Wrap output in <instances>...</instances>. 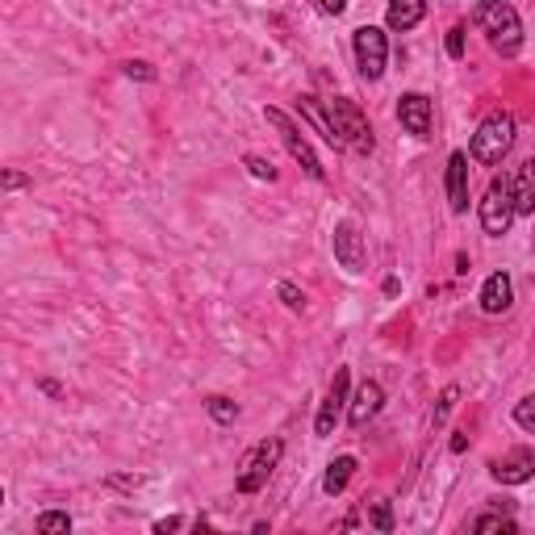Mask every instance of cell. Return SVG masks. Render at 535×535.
Returning <instances> with one entry per match:
<instances>
[{"label": "cell", "instance_id": "cell-1", "mask_svg": "<svg viewBox=\"0 0 535 535\" xmlns=\"http://www.w3.org/2000/svg\"><path fill=\"white\" fill-rule=\"evenodd\" d=\"M473 21H477V30L490 38L494 51L519 55V46H523V25H519V13L510 9V5H502V0H481L473 9Z\"/></svg>", "mask_w": 535, "mask_h": 535}, {"label": "cell", "instance_id": "cell-2", "mask_svg": "<svg viewBox=\"0 0 535 535\" xmlns=\"http://www.w3.org/2000/svg\"><path fill=\"white\" fill-rule=\"evenodd\" d=\"M327 117H330V126H335L343 146H351V151H360V155L372 151V126H368V117L360 114V105L356 101H348V96H330Z\"/></svg>", "mask_w": 535, "mask_h": 535}, {"label": "cell", "instance_id": "cell-3", "mask_svg": "<svg viewBox=\"0 0 535 535\" xmlns=\"http://www.w3.org/2000/svg\"><path fill=\"white\" fill-rule=\"evenodd\" d=\"M515 146V117L490 114L473 134V159L477 164H502V155Z\"/></svg>", "mask_w": 535, "mask_h": 535}, {"label": "cell", "instance_id": "cell-4", "mask_svg": "<svg viewBox=\"0 0 535 535\" xmlns=\"http://www.w3.org/2000/svg\"><path fill=\"white\" fill-rule=\"evenodd\" d=\"M280 456H285V443L280 439L256 443L247 452V460H243V473H238V494H259L268 485V477H272V469L280 464Z\"/></svg>", "mask_w": 535, "mask_h": 535}, {"label": "cell", "instance_id": "cell-5", "mask_svg": "<svg viewBox=\"0 0 535 535\" xmlns=\"http://www.w3.org/2000/svg\"><path fill=\"white\" fill-rule=\"evenodd\" d=\"M510 222H515L510 180H506V176H494V180H490V193L481 197V227H485V235L502 238L506 230H510Z\"/></svg>", "mask_w": 535, "mask_h": 535}, {"label": "cell", "instance_id": "cell-6", "mask_svg": "<svg viewBox=\"0 0 535 535\" xmlns=\"http://www.w3.org/2000/svg\"><path fill=\"white\" fill-rule=\"evenodd\" d=\"M264 117H268V122H272V126L280 130V143H285V146H288V155H293V159L301 164V172H306V176H314V180H322L327 172H322L318 155H314V146H309L306 138H301V130H298V126L288 122V114H280V109H264Z\"/></svg>", "mask_w": 535, "mask_h": 535}, {"label": "cell", "instance_id": "cell-7", "mask_svg": "<svg viewBox=\"0 0 535 535\" xmlns=\"http://www.w3.org/2000/svg\"><path fill=\"white\" fill-rule=\"evenodd\" d=\"M385 59H389V42L377 25H360L356 30V63H360L364 80H381L385 76Z\"/></svg>", "mask_w": 535, "mask_h": 535}, {"label": "cell", "instance_id": "cell-8", "mask_svg": "<svg viewBox=\"0 0 535 535\" xmlns=\"http://www.w3.org/2000/svg\"><path fill=\"white\" fill-rule=\"evenodd\" d=\"M330 243H335V259H339L348 272H364V264H368V247H364V235L356 230V222H339L335 235H330Z\"/></svg>", "mask_w": 535, "mask_h": 535}, {"label": "cell", "instance_id": "cell-9", "mask_svg": "<svg viewBox=\"0 0 535 535\" xmlns=\"http://www.w3.org/2000/svg\"><path fill=\"white\" fill-rule=\"evenodd\" d=\"M490 477H494L498 485H523L535 477V452L531 448H515V452L498 456L494 464H490Z\"/></svg>", "mask_w": 535, "mask_h": 535}, {"label": "cell", "instance_id": "cell-10", "mask_svg": "<svg viewBox=\"0 0 535 535\" xmlns=\"http://www.w3.org/2000/svg\"><path fill=\"white\" fill-rule=\"evenodd\" d=\"M348 385H351V372L348 368H335V381L327 389V401H322L318 419H314V431L318 435H330L335 431V422L343 419V406H348Z\"/></svg>", "mask_w": 535, "mask_h": 535}, {"label": "cell", "instance_id": "cell-11", "mask_svg": "<svg viewBox=\"0 0 535 535\" xmlns=\"http://www.w3.org/2000/svg\"><path fill=\"white\" fill-rule=\"evenodd\" d=\"M398 122L406 134H414V138H427L431 134V101L422 93H406L398 101Z\"/></svg>", "mask_w": 535, "mask_h": 535}, {"label": "cell", "instance_id": "cell-12", "mask_svg": "<svg viewBox=\"0 0 535 535\" xmlns=\"http://www.w3.org/2000/svg\"><path fill=\"white\" fill-rule=\"evenodd\" d=\"M381 406H385V389L377 381H364L348 406V422L351 427H368V422L381 414Z\"/></svg>", "mask_w": 535, "mask_h": 535}, {"label": "cell", "instance_id": "cell-13", "mask_svg": "<svg viewBox=\"0 0 535 535\" xmlns=\"http://www.w3.org/2000/svg\"><path fill=\"white\" fill-rule=\"evenodd\" d=\"M448 206H452V214L469 209V155L464 151H452V159H448Z\"/></svg>", "mask_w": 535, "mask_h": 535}, {"label": "cell", "instance_id": "cell-14", "mask_svg": "<svg viewBox=\"0 0 535 535\" xmlns=\"http://www.w3.org/2000/svg\"><path fill=\"white\" fill-rule=\"evenodd\" d=\"M510 197H515V214H535V159H523L510 176Z\"/></svg>", "mask_w": 535, "mask_h": 535}, {"label": "cell", "instance_id": "cell-15", "mask_svg": "<svg viewBox=\"0 0 535 535\" xmlns=\"http://www.w3.org/2000/svg\"><path fill=\"white\" fill-rule=\"evenodd\" d=\"M298 114H301V122L314 126L330 146H343L339 134H335V126H330V117H327V101H318V96H298Z\"/></svg>", "mask_w": 535, "mask_h": 535}, {"label": "cell", "instance_id": "cell-16", "mask_svg": "<svg viewBox=\"0 0 535 535\" xmlns=\"http://www.w3.org/2000/svg\"><path fill=\"white\" fill-rule=\"evenodd\" d=\"M510 301H515V285H510V277H506V272H494L481 288V309L485 314H502V309H510Z\"/></svg>", "mask_w": 535, "mask_h": 535}, {"label": "cell", "instance_id": "cell-17", "mask_svg": "<svg viewBox=\"0 0 535 535\" xmlns=\"http://www.w3.org/2000/svg\"><path fill=\"white\" fill-rule=\"evenodd\" d=\"M422 13H427V0H389L385 21H389V30H414L422 21Z\"/></svg>", "mask_w": 535, "mask_h": 535}, {"label": "cell", "instance_id": "cell-18", "mask_svg": "<svg viewBox=\"0 0 535 535\" xmlns=\"http://www.w3.org/2000/svg\"><path fill=\"white\" fill-rule=\"evenodd\" d=\"M351 477H356V456H339V460L327 464V473H322V490L335 498V494H343V490H348Z\"/></svg>", "mask_w": 535, "mask_h": 535}, {"label": "cell", "instance_id": "cell-19", "mask_svg": "<svg viewBox=\"0 0 535 535\" xmlns=\"http://www.w3.org/2000/svg\"><path fill=\"white\" fill-rule=\"evenodd\" d=\"M473 531L477 535H498V531L515 535L519 527H515V519H510V515H481V519H473Z\"/></svg>", "mask_w": 535, "mask_h": 535}, {"label": "cell", "instance_id": "cell-20", "mask_svg": "<svg viewBox=\"0 0 535 535\" xmlns=\"http://www.w3.org/2000/svg\"><path fill=\"white\" fill-rule=\"evenodd\" d=\"M206 410H209V419H214V422H222V427L238 419V406H235V401H230V398H222V393L206 401Z\"/></svg>", "mask_w": 535, "mask_h": 535}, {"label": "cell", "instance_id": "cell-21", "mask_svg": "<svg viewBox=\"0 0 535 535\" xmlns=\"http://www.w3.org/2000/svg\"><path fill=\"white\" fill-rule=\"evenodd\" d=\"M38 531H42V535L72 531V515H63V510H46V515H38Z\"/></svg>", "mask_w": 535, "mask_h": 535}, {"label": "cell", "instance_id": "cell-22", "mask_svg": "<svg viewBox=\"0 0 535 535\" xmlns=\"http://www.w3.org/2000/svg\"><path fill=\"white\" fill-rule=\"evenodd\" d=\"M243 167H247L256 180H277V167H272V159H264V155H247Z\"/></svg>", "mask_w": 535, "mask_h": 535}, {"label": "cell", "instance_id": "cell-23", "mask_svg": "<svg viewBox=\"0 0 535 535\" xmlns=\"http://www.w3.org/2000/svg\"><path fill=\"white\" fill-rule=\"evenodd\" d=\"M515 422L523 427L527 435H535V393H531V398H523V401L515 406Z\"/></svg>", "mask_w": 535, "mask_h": 535}, {"label": "cell", "instance_id": "cell-24", "mask_svg": "<svg viewBox=\"0 0 535 535\" xmlns=\"http://www.w3.org/2000/svg\"><path fill=\"white\" fill-rule=\"evenodd\" d=\"M456 398H460V389H456V385H448V389H443V393H439V406H435V427H439V422H443V419H448V414H452Z\"/></svg>", "mask_w": 535, "mask_h": 535}, {"label": "cell", "instance_id": "cell-25", "mask_svg": "<svg viewBox=\"0 0 535 535\" xmlns=\"http://www.w3.org/2000/svg\"><path fill=\"white\" fill-rule=\"evenodd\" d=\"M372 527H377V531H393V510H389V502H372Z\"/></svg>", "mask_w": 535, "mask_h": 535}, {"label": "cell", "instance_id": "cell-26", "mask_svg": "<svg viewBox=\"0 0 535 535\" xmlns=\"http://www.w3.org/2000/svg\"><path fill=\"white\" fill-rule=\"evenodd\" d=\"M448 55H452V59H464V25H452V30H448Z\"/></svg>", "mask_w": 535, "mask_h": 535}, {"label": "cell", "instance_id": "cell-27", "mask_svg": "<svg viewBox=\"0 0 535 535\" xmlns=\"http://www.w3.org/2000/svg\"><path fill=\"white\" fill-rule=\"evenodd\" d=\"M280 301H285L288 309H306V298H301L293 285H280Z\"/></svg>", "mask_w": 535, "mask_h": 535}, {"label": "cell", "instance_id": "cell-28", "mask_svg": "<svg viewBox=\"0 0 535 535\" xmlns=\"http://www.w3.org/2000/svg\"><path fill=\"white\" fill-rule=\"evenodd\" d=\"M126 76H138V80H155L151 63H126Z\"/></svg>", "mask_w": 535, "mask_h": 535}, {"label": "cell", "instance_id": "cell-29", "mask_svg": "<svg viewBox=\"0 0 535 535\" xmlns=\"http://www.w3.org/2000/svg\"><path fill=\"white\" fill-rule=\"evenodd\" d=\"M318 9L327 13V17H339V13L348 9V0H318Z\"/></svg>", "mask_w": 535, "mask_h": 535}, {"label": "cell", "instance_id": "cell-30", "mask_svg": "<svg viewBox=\"0 0 535 535\" xmlns=\"http://www.w3.org/2000/svg\"><path fill=\"white\" fill-rule=\"evenodd\" d=\"M30 185V176H21V172H5V188H25Z\"/></svg>", "mask_w": 535, "mask_h": 535}, {"label": "cell", "instance_id": "cell-31", "mask_svg": "<svg viewBox=\"0 0 535 535\" xmlns=\"http://www.w3.org/2000/svg\"><path fill=\"white\" fill-rule=\"evenodd\" d=\"M155 531H159V535H167V531H180V519H159V523H155Z\"/></svg>", "mask_w": 535, "mask_h": 535}]
</instances>
